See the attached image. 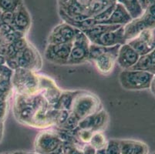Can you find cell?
<instances>
[{"label":"cell","instance_id":"6da1fadb","mask_svg":"<svg viewBox=\"0 0 155 154\" xmlns=\"http://www.w3.org/2000/svg\"><path fill=\"white\" fill-rule=\"evenodd\" d=\"M101 109V101L97 96L87 92L77 91L73 98L70 112L80 121L89 116L95 114Z\"/></svg>","mask_w":155,"mask_h":154},{"label":"cell","instance_id":"7a4b0ae2","mask_svg":"<svg viewBox=\"0 0 155 154\" xmlns=\"http://www.w3.org/2000/svg\"><path fill=\"white\" fill-rule=\"evenodd\" d=\"M153 74L147 71L124 70L119 75L121 87L127 90H143L150 89Z\"/></svg>","mask_w":155,"mask_h":154},{"label":"cell","instance_id":"3957f363","mask_svg":"<svg viewBox=\"0 0 155 154\" xmlns=\"http://www.w3.org/2000/svg\"><path fill=\"white\" fill-rule=\"evenodd\" d=\"M14 85L19 95L32 96L41 91L40 76L34 71L18 68L14 75Z\"/></svg>","mask_w":155,"mask_h":154},{"label":"cell","instance_id":"277c9868","mask_svg":"<svg viewBox=\"0 0 155 154\" xmlns=\"http://www.w3.org/2000/svg\"><path fill=\"white\" fill-rule=\"evenodd\" d=\"M35 150L39 154H62L63 142L56 131H43L36 136Z\"/></svg>","mask_w":155,"mask_h":154},{"label":"cell","instance_id":"5b68a950","mask_svg":"<svg viewBox=\"0 0 155 154\" xmlns=\"http://www.w3.org/2000/svg\"><path fill=\"white\" fill-rule=\"evenodd\" d=\"M91 42L85 34L80 30L72 44L67 65H79L89 61V48Z\"/></svg>","mask_w":155,"mask_h":154},{"label":"cell","instance_id":"8992f818","mask_svg":"<svg viewBox=\"0 0 155 154\" xmlns=\"http://www.w3.org/2000/svg\"><path fill=\"white\" fill-rule=\"evenodd\" d=\"M80 29L67 22L59 24L52 30L48 37V44L71 43L75 39Z\"/></svg>","mask_w":155,"mask_h":154},{"label":"cell","instance_id":"52a82bcc","mask_svg":"<svg viewBox=\"0 0 155 154\" xmlns=\"http://www.w3.org/2000/svg\"><path fill=\"white\" fill-rule=\"evenodd\" d=\"M72 44L73 42L65 44H48L45 50V58L56 65H67Z\"/></svg>","mask_w":155,"mask_h":154},{"label":"cell","instance_id":"ba28073f","mask_svg":"<svg viewBox=\"0 0 155 154\" xmlns=\"http://www.w3.org/2000/svg\"><path fill=\"white\" fill-rule=\"evenodd\" d=\"M127 43L131 46L139 56H144L155 48V35L152 29H144L136 37L127 41Z\"/></svg>","mask_w":155,"mask_h":154},{"label":"cell","instance_id":"9c48e42d","mask_svg":"<svg viewBox=\"0 0 155 154\" xmlns=\"http://www.w3.org/2000/svg\"><path fill=\"white\" fill-rule=\"evenodd\" d=\"M120 46L121 45L110 46L105 53L92 62L99 73L105 76L112 73L117 63L118 51Z\"/></svg>","mask_w":155,"mask_h":154},{"label":"cell","instance_id":"30bf717a","mask_svg":"<svg viewBox=\"0 0 155 154\" xmlns=\"http://www.w3.org/2000/svg\"><path fill=\"white\" fill-rule=\"evenodd\" d=\"M17 66L18 68H22L32 71H36L41 68V57L38 51L29 43L18 54Z\"/></svg>","mask_w":155,"mask_h":154},{"label":"cell","instance_id":"8fae6325","mask_svg":"<svg viewBox=\"0 0 155 154\" xmlns=\"http://www.w3.org/2000/svg\"><path fill=\"white\" fill-rule=\"evenodd\" d=\"M89 40L91 43L107 46V47L117 46V45H123L126 43L124 26H121L116 30L105 32L98 36L91 38V39H89Z\"/></svg>","mask_w":155,"mask_h":154},{"label":"cell","instance_id":"7c38bea8","mask_svg":"<svg viewBox=\"0 0 155 154\" xmlns=\"http://www.w3.org/2000/svg\"><path fill=\"white\" fill-rule=\"evenodd\" d=\"M139 58V54L126 42L120 46L117 63L120 67L123 69V70H130L137 63Z\"/></svg>","mask_w":155,"mask_h":154},{"label":"cell","instance_id":"4fadbf2b","mask_svg":"<svg viewBox=\"0 0 155 154\" xmlns=\"http://www.w3.org/2000/svg\"><path fill=\"white\" fill-rule=\"evenodd\" d=\"M31 25V17L26 6L22 4L15 12L12 27L15 30L26 34Z\"/></svg>","mask_w":155,"mask_h":154},{"label":"cell","instance_id":"5bb4252c","mask_svg":"<svg viewBox=\"0 0 155 154\" xmlns=\"http://www.w3.org/2000/svg\"><path fill=\"white\" fill-rule=\"evenodd\" d=\"M120 154H148L149 148L145 143L134 139L119 140Z\"/></svg>","mask_w":155,"mask_h":154},{"label":"cell","instance_id":"9a60e30c","mask_svg":"<svg viewBox=\"0 0 155 154\" xmlns=\"http://www.w3.org/2000/svg\"><path fill=\"white\" fill-rule=\"evenodd\" d=\"M131 16L130 15L124 7L120 3L117 2L114 11L111 13L110 16L107 20L101 22L99 24H107V25H117L124 26L132 20Z\"/></svg>","mask_w":155,"mask_h":154},{"label":"cell","instance_id":"2e32d148","mask_svg":"<svg viewBox=\"0 0 155 154\" xmlns=\"http://www.w3.org/2000/svg\"><path fill=\"white\" fill-rule=\"evenodd\" d=\"M144 29H147L146 28V25H145L143 19H141V17L140 16L137 19H132L129 23L124 26V38L126 42L136 37Z\"/></svg>","mask_w":155,"mask_h":154},{"label":"cell","instance_id":"e0dca14e","mask_svg":"<svg viewBox=\"0 0 155 154\" xmlns=\"http://www.w3.org/2000/svg\"><path fill=\"white\" fill-rule=\"evenodd\" d=\"M130 70L147 71L155 74V48L147 54L141 56L137 63Z\"/></svg>","mask_w":155,"mask_h":154},{"label":"cell","instance_id":"ac0fdd59","mask_svg":"<svg viewBox=\"0 0 155 154\" xmlns=\"http://www.w3.org/2000/svg\"><path fill=\"white\" fill-rule=\"evenodd\" d=\"M122 25H107V24H97L92 27L82 30V32L87 36L88 39L96 37L100 35L105 33V32H110V31L116 30L119 29Z\"/></svg>","mask_w":155,"mask_h":154},{"label":"cell","instance_id":"d6986e66","mask_svg":"<svg viewBox=\"0 0 155 154\" xmlns=\"http://www.w3.org/2000/svg\"><path fill=\"white\" fill-rule=\"evenodd\" d=\"M117 2L124 7L133 19L141 16L144 11L138 0H117Z\"/></svg>","mask_w":155,"mask_h":154},{"label":"cell","instance_id":"ffe728a7","mask_svg":"<svg viewBox=\"0 0 155 154\" xmlns=\"http://www.w3.org/2000/svg\"><path fill=\"white\" fill-rule=\"evenodd\" d=\"M77 91L62 92L58 101L54 105V108L57 110H66L70 112L72 103Z\"/></svg>","mask_w":155,"mask_h":154},{"label":"cell","instance_id":"44dd1931","mask_svg":"<svg viewBox=\"0 0 155 154\" xmlns=\"http://www.w3.org/2000/svg\"><path fill=\"white\" fill-rule=\"evenodd\" d=\"M107 113L105 110L101 109L98 112L96 113L93 115L92 125H91V129L93 131H103L108 123Z\"/></svg>","mask_w":155,"mask_h":154},{"label":"cell","instance_id":"7402d4cb","mask_svg":"<svg viewBox=\"0 0 155 154\" xmlns=\"http://www.w3.org/2000/svg\"><path fill=\"white\" fill-rule=\"evenodd\" d=\"M110 4L112 3L107 0H91L88 8L89 15L91 17H94L107 8Z\"/></svg>","mask_w":155,"mask_h":154},{"label":"cell","instance_id":"603a6c76","mask_svg":"<svg viewBox=\"0 0 155 154\" xmlns=\"http://www.w3.org/2000/svg\"><path fill=\"white\" fill-rule=\"evenodd\" d=\"M96 154H120L119 140L111 139L107 141V145L104 148L96 151Z\"/></svg>","mask_w":155,"mask_h":154},{"label":"cell","instance_id":"cb8c5ba5","mask_svg":"<svg viewBox=\"0 0 155 154\" xmlns=\"http://www.w3.org/2000/svg\"><path fill=\"white\" fill-rule=\"evenodd\" d=\"M22 4V0H0V10L2 12H14Z\"/></svg>","mask_w":155,"mask_h":154},{"label":"cell","instance_id":"d4e9b609","mask_svg":"<svg viewBox=\"0 0 155 154\" xmlns=\"http://www.w3.org/2000/svg\"><path fill=\"white\" fill-rule=\"evenodd\" d=\"M107 141L106 139L104 134L103 133V131H94L89 143L97 150L104 148L107 145Z\"/></svg>","mask_w":155,"mask_h":154},{"label":"cell","instance_id":"484cf974","mask_svg":"<svg viewBox=\"0 0 155 154\" xmlns=\"http://www.w3.org/2000/svg\"><path fill=\"white\" fill-rule=\"evenodd\" d=\"M115 5H116V3L110 4L107 8H106L104 11H102V12H101V13L97 14V15H95V16L94 17V19L97 21L98 24L104 22V21L107 20V19L110 16L111 13H112L114 8H115Z\"/></svg>","mask_w":155,"mask_h":154},{"label":"cell","instance_id":"4316f807","mask_svg":"<svg viewBox=\"0 0 155 154\" xmlns=\"http://www.w3.org/2000/svg\"><path fill=\"white\" fill-rule=\"evenodd\" d=\"M141 19L144 22L146 28L147 29H153L155 28V18L152 16L145 9L142 14Z\"/></svg>","mask_w":155,"mask_h":154},{"label":"cell","instance_id":"83f0119b","mask_svg":"<svg viewBox=\"0 0 155 154\" xmlns=\"http://www.w3.org/2000/svg\"><path fill=\"white\" fill-rule=\"evenodd\" d=\"M81 149L84 154H96V151H97V149L94 146H91L90 143L84 144V146Z\"/></svg>","mask_w":155,"mask_h":154},{"label":"cell","instance_id":"f1b7e54d","mask_svg":"<svg viewBox=\"0 0 155 154\" xmlns=\"http://www.w3.org/2000/svg\"><path fill=\"white\" fill-rule=\"evenodd\" d=\"M145 10V9H144ZM146 10L155 18V3H151L146 8Z\"/></svg>","mask_w":155,"mask_h":154},{"label":"cell","instance_id":"f546056e","mask_svg":"<svg viewBox=\"0 0 155 154\" xmlns=\"http://www.w3.org/2000/svg\"><path fill=\"white\" fill-rule=\"evenodd\" d=\"M150 90H151L152 93H153V96H154V97H155V74L153 75V80H152L151 85H150Z\"/></svg>","mask_w":155,"mask_h":154},{"label":"cell","instance_id":"4dcf8cb0","mask_svg":"<svg viewBox=\"0 0 155 154\" xmlns=\"http://www.w3.org/2000/svg\"><path fill=\"white\" fill-rule=\"evenodd\" d=\"M153 2V0H146V3H147V7L150 4H151Z\"/></svg>","mask_w":155,"mask_h":154},{"label":"cell","instance_id":"1f68e13d","mask_svg":"<svg viewBox=\"0 0 155 154\" xmlns=\"http://www.w3.org/2000/svg\"><path fill=\"white\" fill-rule=\"evenodd\" d=\"M107 1H108V2H110V3H117V0H107Z\"/></svg>","mask_w":155,"mask_h":154},{"label":"cell","instance_id":"d6a6232c","mask_svg":"<svg viewBox=\"0 0 155 154\" xmlns=\"http://www.w3.org/2000/svg\"><path fill=\"white\" fill-rule=\"evenodd\" d=\"M152 3H155V0H153V2Z\"/></svg>","mask_w":155,"mask_h":154},{"label":"cell","instance_id":"836d02e7","mask_svg":"<svg viewBox=\"0 0 155 154\" xmlns=\"http://www.w3.org/2000/svg\"><path fill=\"white\" fill-rule=\"evenodd\" d=\"M28 154H39V153H37V152H36V153H28Z\"/></svg>","mask_w":155,"mask_h":154},{"label":"cell","instance_id":"e575fe53","mask_svg":"<svg viewBox=\"0 0 155 154\" xmlns=\"http://www.w3.org/2000/svg\"><path fill=\"white\" fill-rule=\"evenodd\" d=\"M151 154H155V152H153V153H151Z\"/></svg>","mask_w":155,"mask_h":154}]
</instances>
